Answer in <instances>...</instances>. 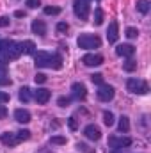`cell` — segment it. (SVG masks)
<instances>
[{
  "mask_svg": "<svg viewBox=\"0 0 151 153\" xmlns=\"http://www.w3.org/2000/svg\"><path fill=\"white\" fill-rule=\"evenodd\" d=\"M0 55H2L4 62L18 59L21 55V45L16 41H11V39H4V41H0Z\"/></svg>",
  "mask_w": 151,
  "mask_h": 153,
  "instance_id": "obj_1",
  "label": "cell"
},
{
  "mask_svg": "<svg viewBox=\"0 0 151 153\" xmlns=\"http://www.w3.org/2000/svg\"><path fill=\"white\" fill-rule=\"evenodd\" d=\"M76 43H78L80 48H84V50H91V48H100L101 39L98 38V36H94V34H82L80 38L76 39Z\"/></svg>",
  "mask_w": 151,
  "mask_h": 153,
  "instance_id": "obj_2",
  "label": "cell"
},
{
  "mask_svg": "<svg viewBox=\"0 0 151 153\" xmlns=\"http://www.w3.org/2000/svg\"><path fill=\"white\" fill-rule=\"evenodd\" d=\"M73 11H75L76 18H80L82 22H85L89 18V0H73Z\"/></svg>",
  "mask_w": 151,
  "mask_h": 153,
  "instance_id": "obj_3",
  "label": "cell"
},
{
  "mask_svg": "<svg viewBox=\"0 0 151 153\" xmlns=\"http://www.w3.org/2000/svg\"><path fill=\"white\" fill-rule=\"evenodd\" d=\"M126 87H128V91L133 93V94H146V93L150 91V89H148V84L142 82V80H139V78H128Z\"/></svg>",
  "mask_w": 151,
  "mask_h": 153,
  "instance_id": "obj_4",
  "label": "cell"
},
{
  "mask_svg": "<svg viewBox=\"0 0 151 153\" xmlns=\"http://www.w3.org/2000/svg\"><path fill=\"white\" fill-rule=\"evenodd\" d=\"M114 94H115V89L109 84H101L98 87V91H96V96H98L100 102H110L114 98Z\"/></svg>",
  "mask_w": 151,
  "mask_h": 153,
  "instance_id": "obj_5",
  "label": "cell"
},
{
  "mask_svg": "<svg viewBox=\"0 0 151 153\" xmlns=\"http://www.w3.org/2000/svg\"><path fill=\"white\" fill-rule=\"evenodd\" d=\"M132 144V139L130 137H109V146L114 150H121V148H126Z\"/></svg>",
  "mask_w": 151,
  "mask_h": 153,
  "instance_id": "obj_6",
  "label": "cell"
},
{
  "mask_svg": "<svg viewBox=\"0 0 151 153\" xmlns=\"http://www.w3.org/2000/svg\"><path fill=\"white\" fill-rule=\"evenodd\" d=\"M82 62L85 66H100V64H103V57L98 53H85L82 57Z\"/></svg>",
  "mask_w": 151,
  "mask_h": 153,
  "instance_id": "obj_7",
  "label": "cell"
},
{
  "mask_svg": "<svg viewBox=\"0 0 151 153\" xmlns=\"http://www.w3.org/2000/svg\"><path fill=\"white\" fill-rule=\"evenodd\" d=\"M84 135H85L89 141H100L101 132H100V128H98L96 125H87L85 130H84Z\"/></svg>",
  "mask_w": 151,
  "mask_h": 153,
  "instance_id": "obj_8",
  "label": "cell"
},
{
  "mask_svg": "<svg viewBox=\"0 0 151 153\" xmlns=\"http://www.w3.org/2000/svg\"><path fill=\"white\" fill-rule=\"evenodd\" d=\"M50 57H52V55H50L48 52H34V62H36L38 68H44V66H48Z\"/></svg>",
  "mask_w": 151,
  "mask_h": 153,
  "instance_id": "obj_9",
  "label": "cell"
},
{
  "mask_svg": "<svg viewBox=\"0 0 151 153\" xmlns=\"http://www.w3.org/2000/svg\"><path fill=\"white\" fill-rule=\"evenodd\" d=\"M115 53H117L119 57H128V59H132L133 53H135V46H133V45H119V46L115 48Z\"/></svg>",
  "mask_w": 151,
  "mask_h": 153,
  "instance_id": "obj_10",
  "label": "cell"
},
{
  "mask_svg": "<svg viewBox=\"0 0 151 153\" xmlns=\"http://www.w3.org/2000/svg\"><path fill=\"white\" fill-rule=\"evenodd\" d=\"M117 38H119V25L115 20H112L109 23V29H107V39H109V43H115Z\"/></svg>",
  "mask_w": 151,
  "mask_h": 153,
  "instance_id": "obj_11",
  "label": "cell"
},
{
  "mask_svg": "<svg viewBox=\"0 0 151 153\" xmlns=\"http://www.w3.org/2000/svg\"><path fill=\"white\" fill-rule=\"evenodd\" d=\"M71 91H73V96H75L78 102L84 100V98L87 96V89H85V85L80 84V82H75V84L71 85Z\"/></svg>",
  "mask_w": 151,
  "mask_h": 153,
  "instance_id": "obj_12",
  "label": "cell"
},
{
  "mask_svg": "<svg viewBox=\"0 0 151 153\" xmlns=\"http://www.w3.org/2000/svg\"><path fill=\"white\" fill-rule=\"evenodd\" d=\"M50 96H52V93L48 91V89H44V87H41L38 91H34V98H36V102L41 103V105H44L48 100H50Z\"/></svg>",
  "mask_w": 151,
  "mask_h": 153,
  "instance_id": "obj_13",
  "label": "cell"
},
{
  "mask_svg": "<svg viewBox=\"0 0 151 153\" xmlns=\"http://www.w3.org/2000/svg\"><path fill=\"white\" fill-rule=\"evenodd\" d=\"M32 32L43 38V36L46 34V23H44L43 20H34V22H32Z\"/></svg>",
  "mask_w": 151,
  "mask_h": 153,
  "instance_id": "obj_14",
  "label": "cell"
},
{
  "mask_svg": "<svg viewBox=\"0 0 151 153\" xmlns=\"http://www.w3.org/2000/svg\"><path fill=\"white\" fill-rule=\"evenodd\" d=\"M14 119L18 123H29L30 121V112L25 111V109H16L14 111Z\"/></svg>",
  "mask_w": 151,
  "mask_h": 153,
  "instance_id": "obj_15",
  "label": "cell"
},
{
  "mask_svg": "<svg viewBox=\"0 0 151 153\" xmlns=\"http://www.w3.org/2000/svg\"><path fill=\"white\" fill-rule=\"evenodd\" d=\"M0 141H2V143H4L5 146H16V144H18L16 134H11V132H5V134H2Z\"/></svg>",
  "mask_w": 151,
  "mask_h": 153,
  "instance_id": "obj_16",
  "label": "cell"
},
{
  "mask_svg": "<svg viewBox=\"0 0 151 153\" xmlns=\"http://www.w3.org/2000/svg\"><path fill=\"white\" fill-rule=\"evenodd\" d=\"M20 45H21V53H25V55H32V53L36 52L34 41H23V43H20Z\"/></svg>",
  "mask_w": 151,
  "mask_h": 153,
  "instance_id": "obj_17",
  "label": "cell"
},
{
  "mask_svg": "<svg viewBox=\"0 0 151 153\" xmlns=\"http://www.w3.org/2000/svg\"><path fill=\"white\" fill-rule=\"evenodd\" d=\"M48 66H50V68H53V70H61V68H62V57H61V55H57V53H55V55H52V57H50Z\"/></svg>",
  "mask_w": 151,
  "mask_h": 153,
  "instance_id": "obj_18",
  "label": "cell"
},
{
  "mask_svg": "<svg viewBox=\"0 0 151 153\" xmlns=\"http://www.w3.org/2000/svg\"><path fill=\"white\" fill-rule=\"evenodd\" d=\"M18 98H20V102H23V103H27L29 100H30V89L25 85V87H21L20 91H18Z\"/></svg>",
  "mask_w": 151,
  "mask_h": 153,
  "instance_id": "obj_19",
  "label": "cell"
},
{
  "mask_svg": "<svg viewBox=\"0 0 151 153\" xmlns=\"http://www.w3.org/2000/svg\"><path fill=\"white\" fill-rule=\"evenodd\" d=\"M150 0H139L137 2V11L139 13H142V14H148L150 13Z\"/></svg>",
  "mask_w": 151,
  "mask_h": 153,
  "instance_id": "obj_20",
  "label": "cell"
},
{
  "mask_svg": "<svg viewBox=\"0 0 151 153\" xmlns=\"http://www.w3.org/2000/svg\"><path fill=\"white\" fill-rule=\"evenodd\" d=\"M130 130V119L126 116L119 117V132H128Z\"/></svg>",
  "mask_w": 151,
  "mask_h": 153,
  "instance_id": "obj_21",
  "label": "cell"
},
{
  "mask_svg": "<svg viewBox=\"0 0 151 153\" xmlns=\"http://www.w3.org/2000/svg\"><path fill=\"white\" fill-rule=\"evenodd\" d=\"M123 70L124 71H135L137 70V62L133 59H128L126 62H123Z\"/></svg>",
  "mask_w": 151,
  "mask_h": 153,
  "instance_id": "obj_22",
  "label": "cell"
},
{
  "mask_svg": "<svg viewBox=\"0 0 151 153\" xmlns=\"http://www.w3.org/2000/svg\"><path fill=\"white\" fill-rule=\"evenodd\" d=\"M101 23H103V11L98 7L94 11V25H101Z\"/></svg>",
  "mask_w": 151,
  "mask_h": 153,
  "instance_id": "obj_23",
  "label": "cell"
},
{
  "mask_svg": "<svg viewBox=\"0 0 151 153\" xmlns=\"http://www.w3.org/2000/svg\"><path fill=\"white\" fill-rule=\"evenodd\" d=\"M16 139H18V143L27 141V139H30V132L29 130H20V132H16Z\"/></svg>",
  "mask_w": 151,
  "mask_h": 153,
  "instance_id": "obj_24",
  "label": "cell"
},
{
  "mask_svg": "<svg viewBox=\"0 0 151 153\" xmlns=\"http://www.w3.org/2000/svg\"><path fill=\"white\" fill-rule=\"evenodd\" d=\"M103 123L107 126H112L114 125V114L112 112H103Z\"/></svg>",
  "mask_w": 151,
  "mask_h": 153,
  "instance_id": "obj_25",
  "label": "cell"
},
{
  "mask_svg": "<svg viewBox=\"0 0 151 153\" xmlns=\"http://www.w3.org/2000/svg\"><path fill=\"white\" fill-rule=\"evenodd\" d=\"M68 30H70V25H68L66 22H59V23H57V32H59V34H66Z\"/></svg>",
  "mask_w": 151,
  "mask_h": 153,
  "instance_id": "obj_26",
  "label": "cell"
},
{
  "mask_svg": "<svg viewBox=\"0 0 151 153\" xmlns=\"http://www.w3.org/2000/svg\"><path fill=\"white\" fill-rule=\"evenodd\" d=\"M137 36H139V29H135V27H128V29H126V38L135 39Z\"/></svg>",
  "mask_w": 151,
  "mask_h": 153,
  "instance_id": "obj_27",
  "label": "cell"
},
{
  "mask_svg": "<svg viewBox=\"0 0 151 153\" xmlns=\"http://www.w3.org/2000/svg\"><path fill=\"white\" fill-rule=\"evenodd\" d=\"M59 13H61L59 7H52V5H46L44 7V14H48V16H53V14H59Z\"/></svg>",
  "mask_w": 151,
  "mask_h": 153,
  "instance_id": "obj_28",
  "label": "cell"
},
{
  "mask_svg": "<svg viewBox=\"0 0 151 153\" xmlns=\"http://www.w3.org/2000/svg\"><path fill=\"white\" fill-rule=\"evenodd\" d=\"M50 143H52V144H66V137H62V135H53V137H50Z\"/></svg>",
  "mask_w": 151,
  "mask_h": 153,
  "instance_id": "obj_29",
  "label": "cell"
},
{
  "mask_svg": "<svg viewBox=\"0 0 151 153\" xmlns=\"http://www.w3.org/2000/svg\"><path fill=\"white\" fill-rule=\"evenodd\" d=\"M76 150H78V152H82V153H94L93 148H89V146H87V144H84V143H78V144H76Z\"/></svg>",
  "mask_w": 151,
  "mask_h": 153,
  "instance_id": "obj_30",
  "label": "cell"
},
{
  "mask_svg": "<svg viewBox=\"0 0 151 153\" xmlns=\"http://www.w3.org/2000/svg\"><path fill=\"white\" fill-rule=\"evenodd\" d=\"M91 80H93V84L101 85V84H103V75H101V73H94V75H91Z\"/></svg>",
  "mask_w": 151,
  "mask_h": 153,
  "instance_id": "obj_31",
  "label": "cell"
},
{
  "mask_svg": "<svg viewBox=\"0 0 151 153\" xmlns=\"http://www.w3.org/2000/svg\"><path fill=\"white\" fill-rule=\"evenodd\" d=\"M70 102H71V100H70L68 96H61V98L57 100V103H59V107H68V105H70Z\"/></svg>",
  "mask_w": 151,
  "mask_h": 153,
  "instance_id": "obj_32",
  "label": "cell"
},
{
  "mask_svg": "<svg viewBox=\"0 0 151 153\" xmlns=\"http://www.w3.org/2000/svg\"><path fill=\"white\" fill-rule=\"evenodd\" d=\"M34 80H36V84H44L46 82V75L44 73H36Z\"/></svg>",
  "mask_w": 151,
  "mask_h": 153,
  "instance_id": "obj_33",
  "label": "cell"
},
{
  "mask_svg": "<svg viewBox=\"0 0 151 153\" xmlns=\"http://www.w3.org/2000/svg\"><path fill=\"white\" fill-rule=\"evenodd\" d=\"M25 4H27L29 7H32V9H36V7L41 5V2H39V0H25Z\"/></svg>",
  "mask_w": 151,
  "mask_h": 153,
  "instance_id": "obj_34",
  "label": "cell"
},
{
  "mask_svg": "<svg viewBox=\"0 0 151 153\" xmlns=\"http://www.w3.org/2000/svg\"><path fill=\"white\" fill-rule=\"evenodd\" d=\"M0 85H11V78L7 75H0Z\"/></svg>",
  "mask_w": 151,
  "mask_h": 153,
  "instance_id": "obj_35",
  "label": "cell"
},
{
  "mask_svg": "<svg viewBox=\"0 0 151 153\" xmlns=\"http://www.w3.org/2000/svg\"><path fill=\"white\" fill-rule=\"evenodd\" d=\"M68 125H70L71 130H76V128H78V123H76L75 117H70V119H68Z\"/></svg>",
  "mask_w": 151,
  "mask_h": 153,
  "instance_id": "obj_36",
  "label": "cell"
},
{
  "mask_svg": "<svg viewBox=\"0 0 151 153\" xmlns=\"http://www.w3.org/2000/svg\"><path fill=\"white\" fill-rule=\"evenodd\" d=\"M9 18L7 16H0V27H9Z\"/></svg>",
  "mask_w": 151,
  "mask_h": 153,
  "instance_id": "obj_37",
  "label": "cell"
},
{
  "mask_svg": "<svg viewBox=\"0 0 151 153\" xmlns=\"http://www.w3.org/2000/svg\"><path fill=\"white\" fill-rule=\"evenodd\" d=\"M0 75H7V66L2 59H0Z\"/></svg>",
  "mask_w": 151,
  "mask_h": 153,
  "instance_id": "obj_38",
  "label": "cell"
},
{
  "mask_svg": "<svg viewBox=\"0 0 151 153\" xmlns=\"http://www.w3.org/2000/svg\"><path fill=\"white\" fill-rule=\"evenodd\" d=\"M5 102H9V94L0 91V105H2V103H5Z\"/></svg>",
  "mask_w": 151,
  "mask_h": 153,
  "instance_id": "obj_39",
  "label": "cell"
},
{
  "mask_svg": "<svg viewBox=\"0 0 151 153\" xmlns=\"http://www.w3.org/2000/svg\"><path fill=\"white\" fill-rule=\"evenodd\" d=\"M4 117H7V109L4 105H0V119H4Z\"/></svg>",
  "mask_w": 151,
  "mask_h": 153,
  "instance_id": "obj_40",
  "label": "cell"
},
{
  "mask_svg": "<svg viewBox=\"0 0 151 153\" xmlns=\"http://www.w3.org/2000/svg\"><path fill=\"white\" fill-rule=\"evenodd\" d=\"M14 16H16V18H21V16H25V13H23V11H16Z\"/></svg>",
  "mask_w": 151,
  "mask_h": 153,
  "instance_id": "obj_41",
  "label": "cell"
},
{
  "mask_svg": "<svg viewBox=\"0 0 151 153\" xmlns=\"http://www.w3.org/2000/svg\"><path fill=\"white\" fill-rule=\"evenodd\" d=\"M38 153H52V152H50V150H46V148H43V150H39Z\"/></svg>",
  "mask_w": 151,
  "mask_h": 153,
  "instance_id": "obj_42",
  "label": "cell"
}]
</instances>
